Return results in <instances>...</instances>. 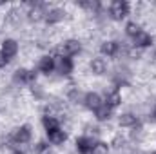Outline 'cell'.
I'll return each mask as SVG.
<instances>
[{
  "label": "cell",
  "mask_w": 156,
  "mask_h": 154,
  "mask_svg": "<svg viewBox=\"0 0 156 154\" xmlns=\"http://www.w3.org/2000/svg\"><path fill=\"white\" fill-rule=\"evenodd\" d=\"M45 140L51 147H62L67 140H69V134L62 129V127H56L49 132H45Z\"/></svg>",
  "instance_id": "obj_4"
},
{
  "label": "cell",
  "mask_w": 156,
  "mask_h": 154,
  "mask_svg": "<svg viewBox=\"0 0 156 154\" xmlns=\"http://www.w3.org/2000/svg\"><path fill=\"white\" fill-rule=\"evenodd\" d=\"M9 154H26L24 151H20V149H15V151H11Z\"/></svg>",
  "instance_id": "obj_6"
},
{
  "label": "cell",
  "mask_w": 156,
  "mask_h": 154,
  "mask_svg": "<svg viewBox=\"0 0 156 154\" xmlns=\"http://www.w3.org/2000/svg\"><path fill=\"white\" fill-rule=\"evenodd\" d=\"M91 154H111V145H109L107 142H102V140H98V142L93 145Z\"/></svg>",
  "instance_id": "obj_5"
},
{
  "label": "cell",
  "mask_w": 156,
  "mask_h": 154,
  "mask_svg": "<svg viewBox=\"0 0 156 154\" xmlns=\"http://www.w3.org/2000/svg\"><path fill=\"white\" fill-rule=\"evenodd\" d=\"M104 105V96L96 91H87L85 98H83V109L89 113H94L96 109H100Z\"/></svg>",
  "instance_id": "obj_3"
},
{
  "label": "cell",
  "mask_w": 156,
  "mask_h": 154,
  "mask_svg": "<svg viewBox=\"0 0 156 154\" xmlns=\"http://www.w3.org/2000/svg\"><path fill=\"white\" fill-rule=\"evenodd\" d=\"M151 154H156V151H153V152H151Z\"/></svg>",
  "instance_id": "obj_7"
},
{
  "label": "cell",
  "mask_w": 156,
  "mask_h": 154,
  "mask_svg": "<svg viewBox=\"0 0 156 154\" xmlns=\"http://www.w3.org/2000/svg\"><path fill=\"white\" fill-rule=\"evenodd\" d=\"M0 53L9 64L16 62L18 54H20V42L16 38H13V37H5L2 40V44H0Z\"/></svg>",
  "instance_id": "obj_1"
},
{
  "label": "cell",
  "mask_w": 156,
  "mask_h": 154,
  "mask_svg": "<svg viewBox=\"0 0 156 154\" xmlns=\"http://www.w3.org/2000/svg\"><path fill=\"white\" fill-rule=\"evenodd\" d=\"M55 56V75L58 78H71L75 71V64L71 58L60 56V54H53Z\"/></svg>",
  "instance_id": "obj_2"
}]
</instances>
